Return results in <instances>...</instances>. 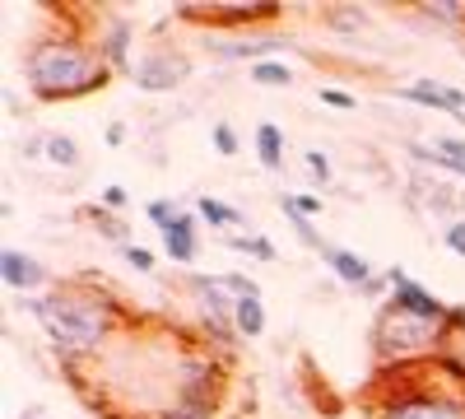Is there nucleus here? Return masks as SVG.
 Returning <instances> with one entry per match:
<instances>
[{
  "label": "nucleus",
  "instance_id": "nucleus-1",
  "mask_svg": "<svg viewBox=\"0 0 465 419\" xmlns=\"http://www.w3.org/2000/svg\"><path fill=\"white\" fill-rule=\"evenodd\" d=\"M28 313L47 331L52 350L61 359L98 354L116 335V326L131 322V313L122 308V303H116L107 289H89V280H70V284H56L52 294H33Z\"/></svg>",
  "mask_w": 465,
  "mask_h": 419
},
{
  "label": "nucleus",
  "instance_id": "nucleus-2",
  "mask_svg": "<svg viewBox=\"0 0 465 419\" xmlns=\"http://www.w3.org/2000/svg\"><path fill=\"white\" fill-rule=\"evenodd\" d=\"M24 80L28 94L43 98V103H65V98H84L107 89L112 80V65L103 61L98 47H89L84 37H70V33H52V37H37L24 56Z\"/></svg>",
  "mask_w": 465,
  "mask_h": 419
},
{
  "label": "nucleus",
  "instance_id": "nucleus-3",
  "mask_svg": "<svg viewBox=\"0 0 465 419\" xmlns=\"http://www.w3.org/2000/svg\"><path fill=\"white\" fill-rule=\"evenodd\" d=\"M372 354L377 364H391V368H410V364H429L438 354H447V326H433V322H419L391 303L377 308V322H372Z\"/></svg>",
  "mask_w": 465,
  "mask_h": 419
},
{
  "label": "nucleus",
  "instance_id": "nucleus-4",
  "mask_svg": "<svg viewBox=\"0 0 465 419\" xmlns=\"http://www.w3.org/2000/svg\"><path fill=\"white\" fill-rule=\"evenodd\" d=\"M372 419H465V387L456 383H386Z\"/></svg>",
  "mask_w": 465,
  "mask_h": 419
},
{
  "label": "nucleus",
  "instance_id": "nucleus-5",
  "mask_svg": "<svg viewBox=\"0 0 465 419\" xmlns=\"http://www.w3.org/2000/svg\"><path fill=\"white\" fill-rule=\"evenodd\" d=\"M280 0H228V5H182L177 19L186 24H205L210 33H256V24H275L280 19Z\"/></svg>",
  "mask_w": 465,
  "mask_h": 419
},
{
  "label": "nucleus",
  "instance_id": "nucleus-6",
  "mask_svg": "<svg viewBox=\"0 0 465 419\" xmlns=\"http://www.w3.org/2000/svg\"><path fill=\"white\" fill-rule=\"evenodd\" d=\"M131 80L140 94H173L182 80H191V56L177 47H149V52H140Z\"/></svg>",
  "mask_w": 465,
  "mask_h": 419
},
{
  "label": "nucleus",
  "instance_id": "nucleus-7",
  "mask_svg": "<svg viewBox=\"0 0 465 419\" xmlns=\"http://www.w3.org/2000/svg\"><path fill=\"white\" fill-rule=\"evenodd\" d=\"M386 280H391V308H401V313H410V317H419V322H433V326H447V313H451V303H442L438 294H429L419 280H410L401 265H391L386 271Z\"/></svg>",
  "mask_w": 465,
  "mask_h": 419
},
{
  "label": "nucleus",
  "instance_id": "nucleus-8",
  "mask_svg": "<svg viewBox=\"0 0 465 419\" xmlns=\"http://www.w3.org/2000/svg\"><path fill=\"white\" fill-rule=\"evenodd\" d=\"M284 47V37L280 33H205V52L214 61H270Z\"/></svg>",
  "mask_w": 465,
  "mask_h": 419
},
{
  "label": "nucleus",
  "instance_id": "nucleus-9",
  "mask_svg": "<svg viewBox=\"0 0 465 419\" xmlns=\"http://www.w3.org/2000/svg\"><path fill=\"white\" fill-rule=\"evenodd\" d=\"M0 280H5V289L33 298L47 284V265L37 256H28V252H19V247H5V256H0Z\"/></svg>",
  "mask_w": 465,
  "mask_h": 419
},
{
  "label": "nucleus",
  "instance_id": "nucleus-10",
  "mask_svg": "<svg viewBox=\"0 0 465 419\" xmlns=\"http://www.w3.org/2000/svg\"><path fill=\"white\" fill-rule=\"evenodd\" d=\"M405 149H410V155H414L419 164H429V168H442V173L465 177V140H460V135H438L433 145H419V140H410Z\"/></svg>",
  "mask_w": 465,
  "mask_h": 419
},
{
  "label": "nucleus",
  "instance_id": "nucleus-11",
  "mask_svg": "<svg viewBox=\"0 0 465 419\" xmlns=\"http://www.w3.org/2000/svg\"><path fill=\"white\" fill-rule=\"evenodd\" d=\"M405 103H423V107H438L447 117H465V94L460 89H447V85H433V80H414L401 89Z\"/></svg>",
  "mask_w": 465,
  "mask_h": 419
},
{
  "label": "nucleus",
  "instance_id": "nucleus-12",
  "mask_svg": "<svg viewBox=\"0 0 465 419\" xmlns=\"http://www.w3.org/2000/svg\"><path fill=\"white\" fill-rule=\"evenodd\" d=\"M159 234H163V252L177 261V265H191V261H196L201 256V238H196V214H177L168 228H159Z\"/></svg>",
  "mask_w": 465,
  "mask_h": 419
},
{
  "label": "nucleus",
  "instance_id": "nucleus-13",
  "mask_svg": "<svg viewBox=\"0 0 465 419\" xmlns=\"http://www.w3.org/2000/svg\"><path fill=\"white\" fill-rule=\"evenodd\" d=\"M131 37H135L131 19H112V24L103 28L98 52H103V61L112 65V75H116V70H135V61H131Z\"/></svg>",
  "mask_w": 465,
  "mask_h": 419
},
{
  "label": "nucleus",
  "instance_id": "nucleus-14",
  "mask_svg": "<svg viewBox=\"0 0 465 419\" xmlns=\"http://www.w3.org/2000/svg\"><path fill=\"white\" fill-rule=\"evenodd\" d=\"M322 261L335 271V280L349 284V289H368V284H372V265H368L359 252H349V247H335V243H331V247L322 252Z\"/></svg>",
  "mask_w": 465,
  "mask_h": 419
},
{
  "label": "nucleus",
  "instance_id": "nucleus-15",
  "mask_svg": "<svg viewBox=\"0 0 465 419\" xmlns=\"http://www.w3.org/2000/svg\"><path fill=\"white\" fill-rule=\"evenodd\" d=\"M256 159H261V168H270V173L284 168V131H280V126H270V122L256 126Z\"/></svg>",
  "mask_w": 465,
  "mask_h": 419
},
{
  "label": "nucleus",
  "instance_id": "nucleus-16",
  "mask_svg": "<svg viewBox=\"0 0 465 419\" xmlns=\"http://www.w3.org/2000/svg\"><path fill=\"white\" fill-rule=\"evenodd\" d=\"M232 326H238L242 340H256L265 331V303L261 298H238V308H232Z\"/></svg>",
  "mask_w": 465,
  "mask_h": 419
},
{
  "label": "nucleus",
  "instance_id": "nucleus-17",
  "mask_svg": "<svg viewBox=\"0 0 465 419\" xmlns=\"http://www.w3.org/2000/svg\"><path fill=\"white\" fill-rule=\"evenodd\" d=\"M196 214H201L210 228H238V224H242V210L223 205L219 196H196Z\"/></svg>",
  "mask_w": 465,
  "mask_h": 419
},
{
  "label": "nucleus",
  "instance_id": "nucleus-18",
  "mask_svg": "<svg viewBox=\"0 0 465 419\" xmlns=\"http://www.w3.org/2000/svg\"><path fill=\"white\" fill-rule=\"evenodd\" d=\"M43 159L56 164V168H80V145H74L70 135H43Z\"/></svg>",
  "mask_w": 465,
  "mask_h": 419
},
{
  "label": "nucleus",
  "instance_id": "nucleus-19",
  "mask_svg": "<svg viewBox=\"0 0 465 419\" xmlns=\"http://www.w3.org/2000/svg\"><path fill=\"white\" fill-rule=\"evenodd\" d=\"M80 214H84L89 224H98V234H103V238H112V243H122V247H131V228H126L122 219H116L112 210H103V205H84Z\"/></svg>",
  "mask_w": 465,
  "mask_h": 419
},
{
  "label": "nucleus",
  "instance_id": "nucleus-20",
  "mask_svg": "<svg viewBox=\"0 0 465 419\" xmlns=\"http://www.w3.org/2000/svg\"><path fill=\"white\" fill-rule=\"evenodd\" d=\"M275 205H280V210L289 214V228H293V234H298V243H302V247H312L317 256H322V252L331 247V243H326V238L317 234V224L307 219V214H298V210H293V205H284V201H275Z\"/></svg>",
  "mask_w": 465,
  "mask_h": 419
},
{
  "label": "nucleus",
  "instance_id": "nucleus-21",
  "mask_svg": "<svg viewBox=\"0 0 465 419\" xmlns=\"http://www.w3.org/2000/svg\"><path fill=\"white\" fill-rule=\"evenodd\" d=\"M232 252H242V256H256V261H275L280 252H275V243L270 238H261V234H228L223 238Z\"/></svg>",
  "mask_w": 465,
  "mask_h": 419
},
{
  "label": "nucleus",
  "instance_id": "nucleus-22",
  "mask_svg": "<svg viewBox=\"0 0 465 419\" xmlns=\"http://www.w3.org/2000/svg\"><path fill=\"white\" fill-rule=\"evenodd\" d=\"M419 15L433 19V24L460 28V24H465V0H429V5H419Z\"/></svg>",
  "mask_w": 465,
  "mask_h": 419
},
{
  "label": "nucleus",
  "instance_id": "nucleus-23",
  "mask_svg": "<svg viewBox=\"0 0 465 419\" xmlns=\"http://www.w3.org/2000/svg\"><path fill=\"white\" fill-rule=\"evenodd\" d=\"M252 80L265 85V89H289L293 85V70L284 61H261V65H252Z\"/></svg>",
  "mask_w": 465,
  "mask_h": 419
},
{
  "label": "nucleus",
  "instance_id": "nucleus-24",
  "mask_svg": "<svg viewBox=\"0 0 465 419\" xmlns=\"http://www.w3.org/2000/svg\"><path fill=\"white\" fill-rule=\"evenodd\" d=\"M223 280V289L232 294V298H261V284L252 280V275H242V271H228V275H219Z\"/></svg>",
  "mask_w": 465,
  "mask_h": 419
},
{
  "label": "nucleus",
  "instance_id": "nucleus-25",
  "mask_svg": "<svg viewBox=\"0 0 465 419\" xmlns=\"http://www.w3.org/2000/svg\"><path fill=\"white\" fill-rule=\"evenodd\" d=\"M275 201L293 205V210H298V214H307V219H317V214L326 210V201H322V196H302V192H280Z\"/></svg>",
  "mask_w": 465,
  "mask_h": 419
},
{
  "label": "nucleus",
  "instance_id": "nucleus-26",
  "mask_svg": "<svg viewBox=\"0 0 465 419\" xmlns=\"http://www.w3.org/2000/svg\"><path fill=\"white\" fill-rule=\"evenodd\" d=\"M326 24L340 28V33H359V28L368 24V15H363V10H326Z\"/></svg>",
  "mask_w": 465,
  "mask_h": 419
},
{
  "label": "nucleus",
  "instance_id": "nucleus-27",
  "mask_svg": "<svg viewBox=\"0 0 465 419\" xmlns=\"http://www.w3.org/2000/svg\"><path fill=\"white\" fill-rule=\"evenodd\" d=\"M214 149H219V155H223V159H232V155H238V149H242V140H238V131H232L228 122H214Z\"/></svg>",
  "mask_w": 465,
  "mask_h": 419
},
{
  "label": "nucleus",
  "instance_id": "nucleus-28",
  "mask_svg": "<svg viewBox=\"0 0 465 419\" xmlns=\"http://www.w3.org/2000/svg\"><path fill=\"white\" fill-rule=\"evenodd\" d=\"M317 98H322L326 107H340V112H354V107H359V98H354V94H344V89H335V85H322V89H317Z\"/></svg>",
  "mask_w": 465,
  "mask_h": 419
},
{
  "label": "nucleus",
  "instance_id": "nucleus-29",
  "mask_svg": "<svg viewBox=\"0 0 465 419\" xmlns=\"http://www.w3.org/2000/svg\"><path fill=\"white\" fill-rule=\"evenodd\" d=\"M144 214H149V224H153V228H168L182 210H177L173 201H149V205H144Z\"/></svg>",
  "mask_w": 465,
  "mask_h": 419
},
{
  "label": "nucleus",
  "instance_id": "nucleus-30",
  "mask_svg": "<svg viewBox=\"0 0 465 419\" xmlns=\"http://www.w3.org/2000/svg\"><path fill=\"white\" fill-rule=\"evenodd\" d=\"M302 164H307V173H312V177H317L322 186L331 182V159L322 155V149H307V155H302Z\"/></svg>",
  "mask_w": 465,
  "mask_h": 419
},
{
  "label": "nucleus",
  "instance_id": "nucleus-31",
  "mask_svg": "<svg viewBox=\"0 0 465 419\" xmlns=\"http://www.w3.org/2000/svg\"><path fill=\"white\" fill-rule=\"evenodd\" d=\"M122 256H126V261L135 265V271H140V275H149V271H153V252H149V247H140V243H131V247H122Z\"/></svg>",
  "mask_w": 465,
  "mask_h": 419
},
{
  "label": "nucleus",
  "instance_id": "nucleus-32",
  "mask_svg": "<svg viewBox=\"0 0 465 419\" xmlns=\"http://www.w3.org/2000/svg\"><path fill=\"white\" fill-rule=\"evenodd\" d=\"M442 243H447L456 256H465V219H451V224L442 228Z\"/></svg>",
  "mask_w": 465,
  "mask_h": 419
},
{
  "label": "nucleus",
  "instance_id": "nucleus-33",
  "mask_svg": "<svg viewBox=\"0 0 465 419\" xmlns=\"http://www.w3.org/2000/svg\"><path fill=\"white\" fill-rule=\"evenodd\" d=\"M126 201H131V196H126V186H116V182H112V186H103V201H98V205L116 214V210H126Z\"/></svg>",
  "mask_w": 465,
  "mask_h": 419
},
{
  "label": "nucleus",
  "instance_id": "nucleus-34",
  "mask_svg": "<svg viewBox=\"0 0 465 419\" xmlns=\"http://www.w3.org/2000/svg\"><path fill=\"white\" fill-rule=\"evenodd\" d=\"M465 340V308H460V303H451V313H447V340Z\"/></svg>",
  "mask_w": 465,
  "mask_h": 419
},
{
  "label": "nucleus",
  "instance_id": "nucleus-35",
  "mask_svg": "<svg viewBox=\"0 0 465 419\" xmlns=\"http://www.w3.org/2000/svg\"><path fill=\"white\" fill-rule=\"evenodd\" d=\"M122 140H126V126L112 122V126H107V145H122Z\"/></svg>",
  "mask_w": 465,
  "mask_h": 419
},
{
  "label": "nucleus",
  "instance_id": "nucleus-36",
  "mask_svg": "<svg viewBox=\"0 0 465 419\" xmlns=\"http://www.w3.org/2000/svg\"><path fill=\"white\" fill-rule=\"evenodd\" d=\"M460 359H465V340H460Z\"/></svg>",
  "mask_w": 465,
  "mask_h": 419
},
{
  "label": "nucleus",
  "instance_id": "nucleus-37",
  "mask_svg": "<svg viewBox=\"0 0 465 419\" xmlns=\"http://www.w3.org/2000/svg\"><path fill=\"white\" fill-rule=\"evenodd\" d=\"M28 419H37V410H33V414H28Z\"/></svg>",
  "mask_w": 465,
  "mask_h": 419
}]
</instances>
